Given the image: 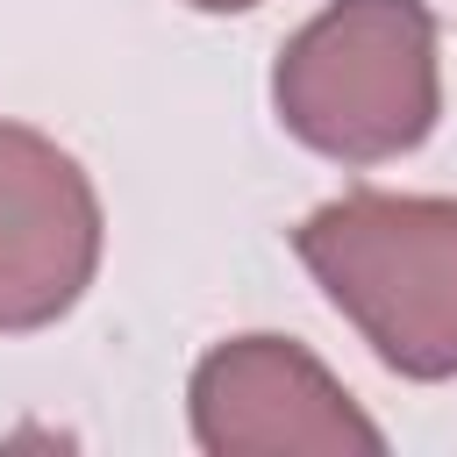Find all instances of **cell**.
<instances>
[{
  "instance_id": "cell-4",
  "label": "cell",
  "mask_w": 457,
  "mask_h": 457,
  "mask_svg": "<svg viewBox=\"0 0 457 457\" xmlns=\"http://www.w3.org/2000/svg\"><path fill=\"white\" fill-rule=\"evenodd\" d=\"M100 193L43 129L0 121V336L64 321L100 271Z\"/></svg>"
},
{
  "instance_id": "cell-3",
  "label": "cell",
  "mask_w": 457,
  "mask_h": 457,
  "mask_svg": "<svg viewBox=\"0 0 457 457\" xmlns=\"http://www.w3.org/2000/svg\"><path fill=\"white\" fill-rule=\"evenodd\" d=\"M193 443L207 457H378V421L293 336H228L186 386Z\"/></svg>"
},
{
  "instance_id": "cell-5",
  "label": "cell",
  "mask_w": 457,
  "mask_h": 457,
  "mask_svg": "<svg viewBox=\"0 0 457 457\" xmlns=\"http://www.w3.org/2000/svg\"><path fill=\"white\" fill-rule=\"evenodd\" d=\"M186 7H200V14H243V7H257V0H186Z\"/></svg>"
},
{
  "instance_id": "cell-1",
  "label": "cell",
  "mask_w": 457,
  "mask_h": 457,
  "mask_svg": "<svg viewBox=\"0 0 457 457\" xmlns=\"http://www.w3.org/2000/svg\"><path fill=\"white\" fill-rule=\"evenodd\" d=\"M293 250L386 371L414 386L457 378V200L364 186L321 200Z\"/></svg>"
},
{
  "instance_id": "cell-2",
  "label": "cell",
  "mask_w": 457,
  "mask_h": 457,
  "mask_svg": "<svg viewBox=\"0 0 457 457\" xmlns=\"http://www.w3.org/2000/svg\"><path fill=\"white\" fill-rule=\"evenodd\" d=\"M271 107L286 136L328 164H393L421 150L443 114L428 0H328L286 36Z\"/></svg>"
}]
</instances>
